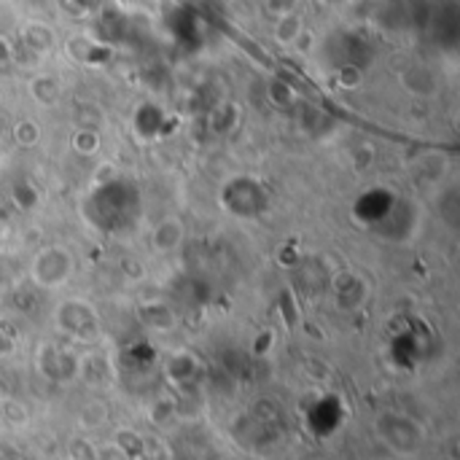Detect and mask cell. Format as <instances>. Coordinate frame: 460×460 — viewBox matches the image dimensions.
<instances>
[{"label": "cell", "mask_w": 460, "mask_h": 460, "mask_svg": "<svg viewBox=\"0 0 460 460\" xmlns=\"http://www.w3.org/2000/svg\"><path fill=\"white\" fill-rule=\"evenodd\" d=\"M302 32V22L296 16H283L280 27H278V38L286 43V40H294L296 35Z\"/></svg>", "instance_id": "6da1fadb"}]
</instances>
